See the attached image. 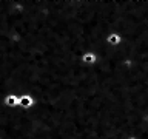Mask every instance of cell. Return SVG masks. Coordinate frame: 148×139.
<instances>
[{
    "instance_id": "cell-1",
    "label": "cell",
    "mask_w": 148,
    "mask_h": 139,
    "mask_svg": "<svg viewBox=\"0 0 148 139\" xmlns=\"http://www.w3.org/2000/svg\"><path fill=\"white\" fill-rule=\"evenodd\" d=\"M36 97L31 94V93H23V94L18 96V108L22 110H32L36 107Z\"/></svg>"
},
{
    "instance_id": "cell-2",
    "label": "cell",
    "mask_w": 148,
    "mask_h": 139,
    "mask_svg": "<svg viewBox=\"0 0 148 139\" xmlns=\"http://www.w3.org/2000/svg\"><path fill=\"white\" fill-rule=\"evenodd\" d=\"M18 93H8L6 96L3 97V105L9 110H16L18 108Z\"/></svg>"
},
{
    "instance_id": "cell-3",
    "label": "cell",
    "mask_w": 148,
    "mask_h": 139,
    "mask_svg": "<svg viewBox=\"0 0 148 139\" xmlns=\"http://www.w3.org/2000/svg\"><path fill=\"white\" fill-rule=\"evenodd\" d=\"M106 43H108L110 46H119L120 43H122V40H123V36L122 34H119V32H116V31H113V32H110L108 36H106Z\"/></svg>"
}]
</instances>
